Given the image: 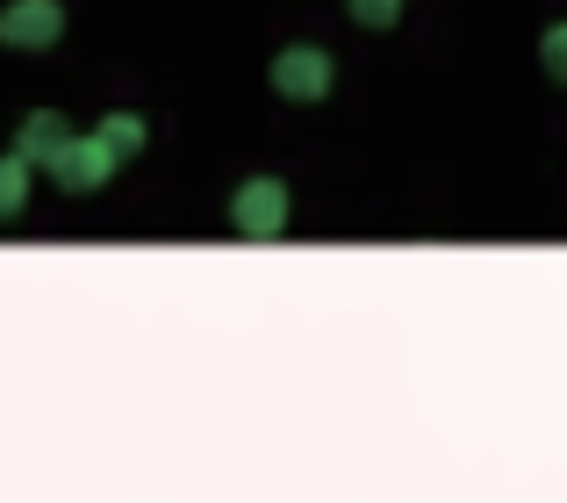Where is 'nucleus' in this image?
<instances>
[{
    "label": "nucleus",
    "mask_w": 567,
    "mask_h": 503,
    "mask_svg": "<svg viewBox=\"0 0 567 503\" xmlns=\"http://www.w3.org/2000/svg\"><path fill=\"white\" fill-rule=\"evenodd\" d=\"M288 216H295V195L288 181H274V173H251L245 187L230 195V230L237 238H288Z\"/></svg>",
    "instance_id": "f257e3e1"
},
{
    "label": "nucleus",
    "mask_w": 567,
    "mask_h": 503,
    "mask_svg": "<svg viewBox=\"0 0 567 503\" xmlns=\"http://www.w3.org/2000/svg\"><path fill=\"white\" fill-rule=\"evenodd\" d=\"M266 80H274V94H280V101H302V109H309V101L331 94L338 65H331V51H323V43H288V51L266 65Z\"/></svg>",
    "instance_id": "f03ea898"
},
{
    "label": "nucleus",
    "mask_w": 567,
    "mask_h": 503,
    "mask_svg": "<svg viewBox=\"0 0 567 503\" xmlns=\"http://www.w3.org/2000/svg\"><path fill=\"white\" fill-rule=\"evenodd\" d=\"M58 37H65V8L58 0H8L0 8V43L8 51L37 58V51H58Z\"/></svg>",
    "instance_id": "7ed1b4c3"
},
{
    "label": "nucleus",
    "mask_w": 567,
    "mask_h": 503,
    "mask_svg": "<svg viewBox=\"0 0 567 503\" xmlns=\"http://www.w3.org/2000/svg\"><path fill=\"white\" fill-rule=\"evenodd\" d=\"M115 173H123V166H115V152H109L101 137H72V144H65V158L51 166V181L65 187V195H94L101 181H115Z\"/></svg>",
    "instance_id": "20e7f679"
},
{
    "label": "nucleus",
    "mask_w": 567,
    "mask_h": 503,
    "mask_svg": "<svg viewBox=\"0 0 567 503\" xmlns=\"http://www.w3.org/2000/svg\"><path fill=\"white\" fill-rule=\"evenodd\" d=\"M72 137H80V130H72L58 109H37V115H22V130H14V152H22L37 173H51L58 158H65V144H72Z\"/></svg>",
    "instance_id": "39448f33"
},
{
    "label": "nucleus",
    "mask_w": 567,
    "mask_h": 503,
    "mask_svg": "<svg viewBox=\"0 0 567 503\" xmlns=\"http://www.w3.org/2000/svg\"><path fill=\"white\" fill-rule=\"evenodd\" d=\"M29 173H37V166L8 144V152H0V224H14V216L29 209Z\"/></svg>",
    "instance_id": "423d86ee"
},
{
    "label": "nucleus",
    "mask_w": 567,
    "mask_h": 503,
    "mask_svg": "<svg viewBox=\"0 0 567 503\" xmlns=\"http://www.w3.org/2000/svg\"><path fill=\"white\" fill-rule=\"evenodd\" d=\"M94 137L115 152V166H130V158L144 152V137H152V130H144V115H130V109H123V115H109V123H101Z\"/></svg>",
    "instance_id": "0eeeda50"
},
{
    "label": "nucleus",
    "mask_w": 567,
    "mask_h": 503,
    "mask_svg": "<svg viewBox=\"0 0 567 503\" xmlns=\"http://www.w3.org/2000/svg\"><path fill=\"white\" fill-rule=\"evenodd\" d=\"M346 14L360 29H395L402 22V0H346Z\"/></svg>",
    "instance_id": "6e6552de"
},
{
    "label": "nucleus",
    "mask_w": 567,
    "mask_h": 503,
    "mask_svg": "<svg viewBox=\"0 0 567 503\" xmlns=\"http://www.w3.org/2000/svg\"><path fill=\"white\" fill-rule=\"evenodd\" d=\"M539 65H546V80H567V22L546 29V43H539Z\"/></svg>",
    "instance_id": "1a4fd4ad"
}]
</instances>
